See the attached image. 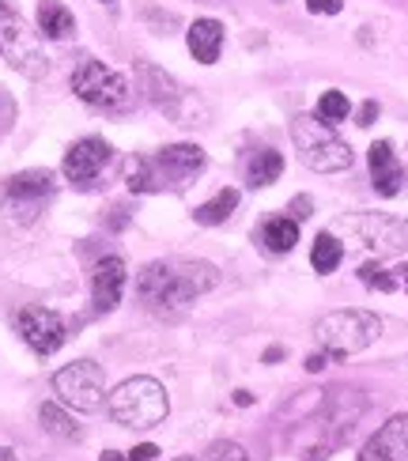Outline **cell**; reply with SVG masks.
Returning <instances> with one entry per match:
<instances>
[{
    "label": "cell",
    "mask_w": 408,
    "mask_h": 461,
    "mask_svg": "<svg viewBox=\"0 0 408 461\" xmlns=\"http://www.w3.org/2000/svg\"><path fill=\"white\" fill-rule=\"evenodd\" d=\"M216 284H220V273L208 261L163 258V261H151L141 273L136 295H141V303L155 318L174 321V318H182L204 292H212Z\"/></svg>",
    "instance_id": "6da1fadb"
},
{
    "label": "cell",
    "mask_w": 408,
    "mask_h": 461,
    "mask_svg": "<svg viewBox=\"0 0 408 461\" xmlns=\"http://www.w3.org/2000/svg\"><path fill=\"white\" fill-rule=\"evenodd\" d=\"M291 140H295L299 159L310 170H318V175H337V170H348L356 159L348 140H340L333 125L322 122L318 113H295L291 118Z\"/></svg>",
    "instance_id": "7a4b0ae2"
},
{
    "label": "cell",
    "mask_w": 408,
    "mask_h": 461,
    "mask_svg": "<svg viewBox=\"0 0 408 461\" xmlns=\"http://www.w3.org/2000/svg\"><path fill=\"white\" fill-rule=\"evenodd\" d=\"M201 170H204V151L197 144H174V148H163L155 159L132 156L125 182L132 194H151V189H159V182L189 185V178H197Z\"/></svg>",
    "instance_id": "3957f363"
},
{
    "label": "cell",
    "mask_w": 408,
    "mask_h": 461,
    "mask_svg": "<svg viewBox=\"0 0 408 461\" xmlns=\"http://www.w3.org/2000/svg\"><path fill=\"white\" fill-rule=\"evenodd\" d=\"M167 412H170L167 390L155 378H144V375L125 378L122 386H113V393H110V416L118 420L122 428H136V431L159 428Z\"/></svg>",
    "instance_id": "277c9868"
},
{
    "label": "cell",
    "mask_w": 408,
    "mask_h": 461,
    "mask_svg": "<svg viewBox=\"0 0 408 461\" xmlns=\"http://www.w3.org/2000/svg\"><path fill=\"white\" fill-rule=\"evenodd\" d=\"M382 337V318L371 311H333L314 325V340L329 359H348L359 356L363 348Z\"/></svg>",
    "instance_id": "5b68a950"
},
{
    "label": "cell",
    "mask_w": 408,
    "mask_h": 461,
    "mask_svg": "<svg viewBox=\"0 0 408 461\" xmlns=\"http://www.w3.org/2000/svg\"><path fill=\"white\" fill-rule=\"evenodd\" d=\"M0 57H5L15 72H23L27 80H42L50 72V57H46L42 42H38L34 31L23 23V15L8 8L5 0H0Z\"/></svg>",
    "instance_id": "8992f818"
},
{
    "label": "cell",
    "mask_w": 408,
    "mask_h": 461,
    "mask_svg": "<svg viewBox=\"0 0 408 461\" xmlns=\"http://www.w3.org/2000/svg\"><path fill=\"white\" fill-rule=\"evenodd\" d=\"M50 201H53V175L50 170H23V175L8 178L5 189H0V212L19 227L34 223L46 212Z\"/></svg>",
    "instance_id": "52a82bcc"
},
{
    "label": "cell",
    "mask_w": 408,
    "mask_h": 461,
    "mask_svg": "<svg viewBox=\"0 0 408 461\" xmlns=\"http://www.w3.org/2000/svg\"><path fill=\"white\" fill-rule=\"evenodd\" d=\"M72 91H76V99H84L95 110H129V103H132L125 76L106 68L103 61H95V57H84V61L76 65Z\"/></svg>",
    "instance_id": "ba28073f"
},
{
    "label": "cell",
    "mask_w": 408,
    "mask_h": 461,
    "mask_svg": "<svg viewBox=\"0 0 408 461\" xmlns=\"http://www.w3.org/2000/svg\"><path fill=\"white\" fill-rule=\"evenodd\" d=\"M337 230L352 235L359 246H367L378 258H394L408 249V220L401 216H385V212H356L344 216L337 223Z\"/></svg>",
    "instance_id": "9c48e42d"
},
{
    "label": "cell",
    "mask_w": 408,
    "mask_h": 461,
    "mask_svg": "<svg viewBox=\"0 0 408 461\" xmlns=\"http://www.w3.org/2000/svg\"><path fill=\"white\" fill-rule=\"evenodd\" d=\"M53 393L65 409L76 412H95L103 405V367L91 359H76L68 367H61L53 375Z\"/></svg>",
    "instance_id": "30bf717a"
},
{
    "label": "cell",
    "mask_w": 408,
    "mask_h": 461,
    "mask_svg": "<svg viewBox=\"0 0 408 461\" xmlns=\"http://www.w3.org/2000/svg\"><path fill=\"white\" fill-rule=\"evenodd\" d=\"M15 330L34 356H53L65 344V321L46 306H23L15 314Z\"/></svg>",
    "instance_id": "8fae6325"
},
{
    "label": "cell",
    "mask_w": 408,
    "mask_h": 461,
    "mask_svg": "<svg viewBox=\"0 0 408 461\" xmlns=\"http://www.w3.org/2000/svg\"><path fill=\"white\" fill-rule=\"evenodd\" d=\"M110 159H113V151H110V144H106L103 137H84V140H76V144L65 151L61 170H65L68 182L91 185V182L110 167Z\"/></svg>",
    "instance_id": "7c38bea8"
},
{
    "label": "cell",
    "mask_w": 408,
    "mask_h": 461,
    "mask_svg": "<svg viewBox=\"0 0 408 461\" xmlns=\"http://www.w3.org/2000/svg\"><path fill=\"white\" fill-rule=\"evenodd\" d=\"M359 461H408V412L390 416L385 424L367 438Z\"/></svg>",
    "instance_id": "4fadbf2b"
},
{
    "label": "cell",
    "mask_w": 408,
    "mask_h": 461,
    "mask_svg": "<svg viewBox=\"0 0 408 461\" xmlns=\"http://www.w3.org/2000/svg\"><path fill=\"white\" fill-rule=\"evenodd\" d=\"M125 292V261L122 258H103L99 265L91 268V299H95V311L110 314L113 306L122 303Z\"/></svg>",
    "instance_id": "5bb4252c"
},
{
    "label": "cell",
    "mask_w": 408,
    "mask_h": 461,
    "mask_svg": "<svg viewBox=\"0 0 408 461\" xmlns=\"http://www.w3.org/2000/svg\"><path fill=\"white\" fill-rule=\"evenodd\" d=\"M186 42H189V53L197 57L201 65H216L220 53H223V23L220 19H197V23L189 27Z\"/></svg>",
    "instance_id": "9a60e30c"
},
{
    "label": "cell",
    "mask_w": 408,
    "mask_h": 461,
    "mask_svg": "<svg viewBox=\"0 0 408 461\" xmlns=\"http://www.w3.org/2000/svg\"><path fill=\"white\" fill-rule=\"evenodd\" d=\"M367 159H371V178H375V189L382 197H394L401 189V163L394 156V148L385 140H375L371 151H367Z\"/></svg>",
    "instance_id": "2e32d148"
},
{
    "label": "cell",
    "mask_w": 408,
    "mask_h": 461,
    "mask_svg": "<svg viewBox=\"0 0 408 461\" xmlns=\"http://www.w3.org/2000/svg\"><path fill=\"white\" fill-rule=\"evenodd\" d=\"M38 31L53 38V42H68L76 34V19L61 0H38Z\"/></svg>",
    "instance_id": "e0dca14e"
},
{
    "label": "cell",
    "mask_w": 408,
    "mask_h": 461,
    "mask_svg": "<svg viewBox=\"0 0 408 461\" xmlns=\"http://www.w3.org/2000/svg\"><path fill=\"white\" fill-rule=\"evenodd\" d=\"M141 80L148 84L144 91H148V99H151L155 106L167 110V113H178V84H174L163 68H155V65H141Z\"/></svg>",
    "instance_id": "ac0fdd59"
},
{
    "label": "cell",
    "mask_w": 408,
    "mask_h": 461,
    "mask_svg": "<svg viewBox=\"0 0 408 461\" xmlns=\"http://www.w3.org/2000/svg\"><path fill=\"white\" fill-rule=\"evenodd\" d=\"M284 175V156L280 151H272V148H261V151H254V159L246 163V182L254 185V189H265V185H272Z\"/></svg>",
    "instance_id": "d6986e66"
},
{
    "label": "cell",
    "mask_w": 408,
    "mask_h": 461,
    "mask_svg": "<svg viewBox=\"0 0 408 461\" xmlns=\"http://www.w3.org/2000/svg\"><path fill=\"white\" fill-rule=\"evenodd\" d=\"M261 242L272 249V254H287V249H295L299 242V223L291 216H277L261 227Z\"/></svg>",
    "instance_id": "ffe728a7"
},
{
    "label": "cell",
    "mask_w": 408,
    "mask_h": 461,
    "mask_svg": "<svg viewBox=\"0 0 408 461\" xmlns=\"http://www.w3.org/2000/svg\"><path fill=\"white\" fill-rule=\"evenodd\" d=\"M344 261V246L333 230H322L314 239V249H310V265H314V273H333V268Z\"/></svg>",
    "instance_id": "44dd1931"
},
{
    "label": "cell",
    "mask_w": 408,
    "mask_h": 461,
    "mask_svg": "<svg viewBox=\"0 0 408 461\" xmlns=\"http://www.w3.org/2000/svg\"><path fill=\"white\" fill-rule=\"evenodd\" d=\"M239 208V189H220L212 201H204L197 212H193V220L197 223H204V227H216V223H223L231 212Z\"/></svg>",
    "instance_id": "7402d4cb"
},
{
    "label": "cell",
    "mask_w": 408,
    "mask_h": 461,
    "mask_svg": "<svg viewBox=\"0 0 408 461\" xmlns=\"http://www.w3.org/2000/svg\"><path fill=\"white\" fill-rule=\"evenodd\" d=\"M38 420H42V428H46L50 435H57V438H72V443H76V438L84 435L80 428L72 424V416H68L61 405H53V401H46V405L38 409Z\"/></svg>",
    "instance_id": "603a6c76"
},
{
    "label": "cell",
    "mask_w": 408,
    "mask_h": 461,
    "mask_svg": "<svg viewBox=\"0 0 408 461\" xmlns=\"http://www.w3.org/2000/svg\"><path fill=\"white\" fill-rule=\"evenodd\" d=\"M318 118L322 122H329V125H337V122H344L348 113H352V103H348V95L344 91H325L322 99H318Z\"/></svg>",
    "instance_id": "cb8c5ba5"
},
{
    "label": "cell",
    "mask_w": 408,
    "mask_h": 461,
    "mask_svg": "<svg viewBox=\"0 0 408 461\" xmlns=\"http://www.w3.org/2000/svg\"><path fill=\"white\" fill-rule=\"evenodd\" d=\"M204 461H249V454H246V447L231 443V438H220V443H212V447H208Z\"/></svg>",
    "instance_id": "d4e9b609"
},
{
    "label": "cell",
    "mask_w": 408,
    "mask_h": 461,
    "mask_svg": "<svg viewBox=\"0 0 408 461\" xmlns=\"http://www.w3.org/2000/svg\"><path fill=\"white\" fill-rule=\"evenodd\" d=\"M306 8L314 15H337L344 8V0H306Z\"/></svg>",
    "instance_id": "484cf974"
},
{
    "label": "cell",
    "mask_w": 408,
    "mask_h": 461,
    "mask_svg": "<svg viewBox=\"0 0 408 461\" xmlns=\"http://www.w3.org/2000/svg\"><path fill=\"white\" fill-rule=\"evenodd\" d=\"M155 457H159V447L155 443H141L129 450V461H155Z\"/></svg>",
    "instance_id": "4316f807"
},
{
    "label": "cell",
    "mask_w": 408,
    "mask_h": 461,
    "mask_svg": "<svg viewBox=\"0 0 408 461\" xmlns=\"http://www.w3.org/2000/svg\"><path fill=\"white\" fill-rule=\"evenodd\" d=\"M375 118H378V103H363V106H359V125H363V129L375 125Z\"/></svg>",
    "instance_id": "83f0119b"
},
{
    "label": "cell",
    "mask_w": 408,
    "mask_h": 461,
    "mask_svg": "<svg viewBox=\"0 0 408 461\" xmlns=\"http://www.w3.org/2000/svg\"><path fill=\"white\" fill-rule=\"evenodd\" d=\"M291 212H295V220H306L310 216V197H295V201H291Z\"/></svg>",
    "instance_id": "f1b7e54d"
},
{
    "label": "cell",
    "mask_w": 408,
    "mask_h": 461,
    "mask_svg": "<svg viewBox=\"0 0 408 461\" xmlns=\"http://www.w3.org/2000/svg\"><path fill=\"white\" fill-rule=\"evenodd\" d=\"M394 280H397V292H408V265L394 268Z\"/></svg>",
    "instance_id": "f546056e"
},
{
    "label": "cell",
    "mask_w": 408,
    "mask_h": 461,
    "mask_svg": "<svg viewBox=\"0 0 408 461\" xmlns=\"http://www.w3.org/2000/svg\"><path fill=\"white\" fill-rule=\"evenodd\" d=\"M325 363H329L325 352H322V356H310V359H306V371H314V375H318V371H325Z\"/></svg>",
    "instance_id": "4dcf8cb0"
},
{
    "label": "cell",
    "mask_w": 408,
    "mask_h": 461,
    "mask_svg": "<svg viewBox=\"0 0 408 461\" xmlns=\"http://www.w3.org/2000/svg\"><path fill=\"white\" fill-rule=\"evenodd\" d=\"M277 359H284V348H268L265 352V363H277Z\"/></svg>",
    "instance_id": "1f68e13d"
},
{
    "label": "cell",
    "mask_w": 408,
    "mask_h": 461,
    "mask_svg": "<svg viewBox=\"0 0 408 461\" xmlns=\"http://www.w3.org/2000/svg\"><path fill=\"white\" fill-rule=\"evenodd\" d=\"M99 461H129V457H125V454H118V450H106Z\"/></svg>",
    "instance_id": "d6a6232c"
},
{
    "label": "cell",
    "mask_w": 408,
    "mask_h": 461,
    "mask_svg": "<svg viewBox=\"0 0 408 461\" xmlns=\"http://www.w3.org/2000/svg\"><path fill=\"white\" fill-rule=\"evenodd\" d=\"M235 401H239V405H254V397H249L246 390H239V393H235Z\"/></svg>",
    "instance_id": "836d02e7"
},
{
    "label": "cell",
    "mask_w": 408,
    "mask_h": 461,
    "mask_svg": "<svg viewBox=\"0 0 408 461\" xmlns=\"http://www.w3.org/2000/svg\"><path fill=\"white\" fill-rule=\"evenodd\" d=\"M0 461H19V457H15L8 447H0Z\"/></svg>",
    "instance_id": "e575fe53"
},
{
    "label": "cell",
    "mask_w": 408,
    "mask_h": 461,
    "mask_svg": "<svg viewBox=\"0 0 408 461\" xmlns=\"http://www.w3.org/2000/svg\"><path fill=\"white\" fill-rule=\"evenodd\" d=\"M174 461H197V457H174Z\"/></svg>",
    "instance_id": "d590c367"
},
{
    "label": "cell",
    "mask_w": 408,
    "mask_h": 461,
    "mask_svg": "<svg viewBox=\"0 0 408 461\" xmlns=\"http://www.w3.org/2000/svg\"><path fill=\"white\" fill-rule=\"evenodd\" d=\"M99 5H113V0H99Z\"/></svg>",
    "instance_id": "8d00e7d4"
}]
</instances>
